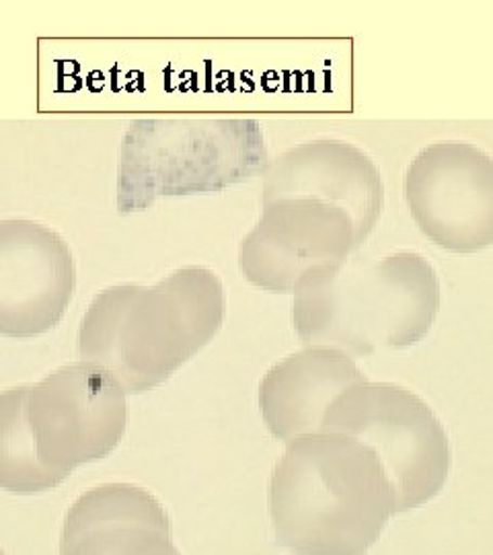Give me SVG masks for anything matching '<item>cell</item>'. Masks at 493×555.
I'll return each instance as SVG.
<instances>
[{
  "label": "cell",
  "mask_w": 493,
  "mask_h": 555,
  "mask_svg": "<svg viewBox=\"0 0 493 555\" xmlns=\"http://www.w3.org/2000/svg\"><path fill=\"white\" fill-rule=\"evenodd\" d=\"M126 396L109 371L85 360L29 385L25 416L41 463L66 479L80 465L112 455L128 426Z\"/></svg>",
  "instance_id": "cell-6"
},
{
  "label": "cell",
  "mask_w": 493,
  "mask_h": 555,
  "mask_svg": "<svg viewBox=\"0 0 493 555\" xmlns=\"http://www.w3.org/2000/svg\"><path fill=\"white\" fill-rule=\"evenodd\" d=\"M321 433H341L373 447L397 496V513L440 494L451 474V440L434 410L397 383L362 380L336 397Z\"/></svg>",
  "instance_id": "cell-5"
},
{
  "label": "cell",
  "mask_w": 493,
  "mask_h": 555,
  "mask_svg": "<svg viewBox=\"0 0 493 555\" xmlns=\"http://www.w3.org/2000/svg\"><path fill=\"white\" fill-rule=\"evenodd\" d=\"M368 380L354 357L327 346H307L276 362L259 383V412L282 442L316 435L337 396Z\"/></svg>",
  "instance_id": "cell-12"
},
{
  "label": "cell",
  "mask_w": 493,
  "mask_h": 555,
  "mask_svg": "<svg viewBox=\"0 0 493 555\" xmlns=\"http://www.w3.org/2000/svg\"><path fill=\"white\" fill-rule=\"evenodd\" d=\"M77 288L66 238L38 220H0V336L29 339L59 325Z\"/></svg>",
  "instance_id": "cell-9"
},
{
  "label": "cell",
  "mask_w": 493,
  "mask_h": 555,
  "mask_svg": "<svg viewBox=\"0 0 493 555\" xmlns=\"http://www.w3.org/2000/svg\"><path fill=\"white\" fill-rule=\"evenodd\" d=\"M268 498L277 545L296 555H364L397 513L380 456L341 433L288 442Z\"/></svg>",
  "instance_id": "cell-2"
},
{
  "label": "cell",
  "mask_w": 493,
  "mask_h": 555,
  "mask_svg": "<svg viewBox=\"0 0 493 555\" xmlns=\"http://www.w3.org/2000/svg\"><path fill=\"white\" fill-rule=\"evenodd\" d=\"M407 210L424 237L453 254L493 245V157L469 140L417 151L403 179Z\"/></svg>",
  "instance_id": "cell-7"
},
{
  "label": "cell",
  "mask_w": 493,
  "mask_h": 555,
  "mask_svg": "<svg viewBox=\"0 0 493 555\" xmlns=\"http://www.w3.org/2000/svg\"><path fill=\"white\" fill-rule=\"evenodd\" d=\"M0 555H4V552H2V550H0Z\"/></svg>",
  "instance_id": "cell-14"
},
{
  "label": "cell",
  "mask_w": 493,
  "mask_h": 555,
  "mask_svg": "<svg viewBox=\"0 0 493 555\" xmlns=\"http://www.w3.org/2000/svg\"><path fill=\"white\" fill-rule=\"evenodd\" d=\"M60 555H181L157 498L132 483H105L70 506Z\"/></svg>",
  "instance_id": "cell-11"
},
{
  "label": "cell",
  "mask_w": 493,
  "mask_h": 555,
  "mask_svg": "<svg viewBox=\"0 0 493 555\" xmlns=\"http://www.w3.org/2000/svg\"><path fill=\"white\" fill-rule=\"evenodd\" d=\"M261 126L251 118H140L121 140L119 215L157 199L217 194L268 167Z\"/></svg>",
  "instance_id": "cell-4"
},
{
  "label": "cell",
  "mask_w": 493,
  "mask_h": 555,
  "mask_svg": "<svg viewBox=\"0 0 493 555\" xmlns=\"http://www.w3.org/2000/svg\"><path fill=\"white\" fill-rule=\"evenodd\" d=\"M27 391L29 385L0 391V490L13 494H38L64 481L38 456L25 416Z\"/></svg>",
  "instance_id": "cell-13"
},
{
  "label": "cell",
  "mask_w": 493,
  "mask_h": 555,
  "mask_svg": "<svg viewBox=\"0 0 493 555\" xmlns=\"http://www.w3.org/2000/svg\"><path fill=\"white\" fill-rule=\"evenodd\" d=\"M226 295L215 270L183 266L151 286L116 284L98 293L80 321L79 354L146 393L206 348L224 323Z\"/></svg>",
  "instance_id": "cell-1"
},
{
  "label": "cell",
  "mask_w": 493,
  "mask_h": 555,
  "mask_svg": "<svg viewBox=\"0 0 493 555\" xmlns=\"http://www.w3.org/2000/svg\"><path fill=\"white\" fill-rule=\"evenodd\" d=\"M280 198H313L346 210L364 238L375 231L385 183L373 157L341 139L300 142L268 163L261 173L259 206Z\"/></svg>",
  "instance_id": "cell-10"
},
{
  "label": "cell",
  "mask_w": 493,
  "mask_h": 555,
  "mask_svg": "<svg viewBox=\"0 0 493 555\" xmlns=\"http://www.w3.org/2000/svg\"><path fill=\"white\" fill-rule=\"evenodd\" d=\"M364 241L354 219L334 204L280 198L261 206L256 227L241 241L238 266L256 288L295 293L309 272L341 266Z\"/></svg>",
  "instance_id": "cell-8"
},
{
  "label": "cell",
  "mask_w": 493,
  "mask_h": 555,
  "mask_svg": "<svg viewBox=\"0 0 493 555\" xmlns=\"http://www.w3.org/2000/svg\"><path fill=\"white\" fill-rule=\"evenodd\" d=\"M293 321L304 346H327L362 358L403 350L434 327L442 284L417 251L348 259L319 268L296 284Z\"/></svg>",
  "instance_id": "cell-3"
}]
</instances>
